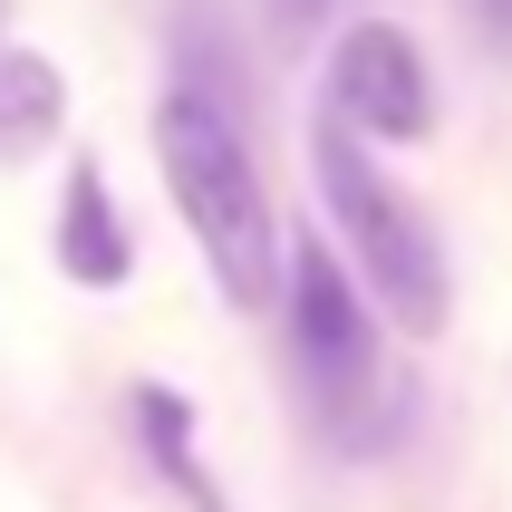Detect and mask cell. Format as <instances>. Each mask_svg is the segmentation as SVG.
Instances as JSON below:
<instances>
[{
  "label": "cell",
  "mask_w": 512,
  "mask_h": 512,
  "mask_svg": "<svg viewBox=\"0 0 512 512\" xmlns=\"http://www.w3.org/2000/svg\"><path fill=\"white\" fill-rule=\"evenodd\" d=\"M474 10H484V39H493V49H512V0H474Z\"/></svg>",
  "instance_id": "52a82bcc"
},
{
  "label": "cell",
  "mask_w": 512,
  "mask_h": 512,
  "mask_svg": "<svg viewBox=\"0 0 512 512\" xmlns=\"http://www.w3.org/2000/svg\"><path fill=\"white\" fill-rule=\"evenodd\" d=\"M58 116H68V87L39 49H0V155H29V145L58 136Z\"/></svg>",
  "instance_id": "8992f818"
},
{
  "label": "cell",
  "mask_w": 512,
  "mask_h": 512,
  "mask_svg": "<svg viewBox=\"0 0 512 512\" xmlns=\"http://www.w3.org/2000/svg\"><path fill=\"white\" fill-rule=\"evenodd\" d=\"M319 10H329V0H271V20H281V29H310Z\"/></svg>",
  "instance_id": "ba28073f"
},
{
  "label": "cell",
  "mask_w": 512,
  "mask_h": 512,
  "mask_svg": "<svg viewBox=\"0 0 512 512\" xmlns=\"http://www.w3.org/2000/svg\"><path fill=\"white\" fill-rule=\"evenodd\" d=\"M329 116L348 136H377V145H416L435 126V87H426V58L397 20H358L329 58Z\"/></svg>",
  "instance_id": "277c9868"
},
{
  "label": "cell",
  "mask_w": 512,
  "mask_h": 512,
  "mask_svg": "<svg viewBox=\"0 0 512 512\" xmlns=\"http://www.w3.org/2000/svg\"><path fill=\"white\" fill-rule=\"evenodd\" d=\"M310 174H319V203H329V232L348 242L358 261V281L377 290V310L397 319V329H445L455 310V281H445V242L416 203L387 184V165L368 155V136H348L339 116H319L310 126Z\"/></svg>",
  "instance_id": "7a4b0ae2"
},
{
  "label": "cell",
  "mask_w": 512,
  "mask_h": 512,
  "mask_svg": "<svg viewBox=\"0 0 512 512\" xmlns=\"http://www.w3.org/2000/svg\"><path fill=\"white\" fill-rule=\"evenodd\" d=\"M58 261H68V281H87V290H116V281H126V223H116V194H107V174H97V165L68 174V203H58Z\"/></svg>",
  "instance_id": "5b68a950"
},
{
  "label": "cell",
  "mask_w": 512,
  "mask_h": 512,
  "mask_svg": "<svg viewBox=\"0 0 512 512\" xmlns=\"http://www.w3.org/2000/svg\"><path fill=\"white\" fill-rule=\"evenodd\" d=\"M290 348H300V377H310L319 416L348 435V445H377V435L406 416V387H387L377 368V319L358 310V281L329 242H290Z\"/></svg>",
  "instance_id": "3957f363"
},
{
  "label": "cell",
  "mask_w": 512,
  "mask_h": 512,
  "mask_svg": "<svg viewBox=\"0 0 512 512\" xmlns=\"http://www.w3.org/2000/svg\"><path fill=\"white\" fill-rule=\"evenodd\" d=\"M155 145H165V184L184 203V223H194L203 261H213V281L252 310L281 290V232H271V194H261L252 174V145L232 126L223 87L203 78H174L165 107H155Z\"/></svg>",
  "instance_id": "6da1fadb"
}]
</instances>
